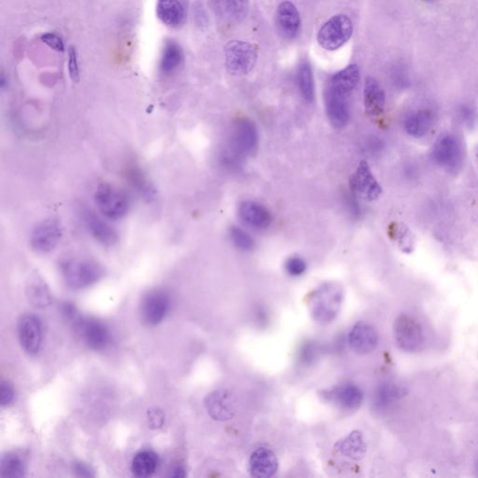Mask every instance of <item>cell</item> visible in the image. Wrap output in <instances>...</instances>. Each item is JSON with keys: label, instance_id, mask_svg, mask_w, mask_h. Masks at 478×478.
<instances>
[{"label": "cell", "instance_id": "ab89813d", "mask_svg": "<svg viewBox=\"0 0 478 478\" xmlns=\"http://www.w3.org/2000/svg\"><path fill=\"white\" fill-rule=\"evenodd\" d=\"M382 141H380L378 138H374L373 139H371L370 143L368 144V148H369V150H372L373 151H379L380 148H382Z\"/></svg>", "mask_w": 478, "mask_h": 478}, {"label": "cell", "instance_id": "4dcf8cb0", "mask_svg": "<svg viewBox=\"0 0 478 478\" xmlns=\"http://www.w3.org/2000/svg\"><path fill=\"white\" fill-rule=\"evenodd\" d=\"M406 394V390L397 384H384L376 391V405L379 408H386L396 402Z\"/></svg>", "mask_w": 478, "mask_h": 478}, {"label": "cell", "instance_id": "52a82bcc", "mask_svg": "<svg viewBox=\"0 0 478 478\" xmlns=\"http://www.w3.org/2000/svg\"><path fill=\"white\" fill-rule=\"evenodd\" d=\"M353 32L352 20L344 14L332 16L322 26L317 33V43L323 49H340L349 41Z\"/></svg>", "mask_w": 478, "mask_h": 478}, {"label": "cell", "instance_id": "7402d4cb", "mask_svg": "<svg viewBox=\"0 0 478 478\" xmlns=\"http://www.w3.org/2000/svg\"><path fill=\"white\" fill-rule=\"evenodd\" d=\"M156 13L159 20L169 28H179L186 19V9L182 0H158Z\"/></svg>", "mask_w": 478, "mask_h": 478}, {"label": "cell", "instance_id": "5bb4252c", "mask_svg": "<svg viewBox=\"0 0 478 478\" xmlns=\"http://www.w3.org/2000/svg\"><path fill=\"white\" fill-rule=\"evenodd\" d=\"M433 156L435 161L442 168L456 169L462 162L461 144L456 136L452 135L442 136L433 147Z\"/></svg>", "mask_w": 478, "mask_h": 478}, {"label": "cell", "instance_id": "8992f818", "mask_svg": "<svg viewBox=\"0 0 478 478\" xmlns=\"http://www.w3.org/2000/svg\"><path fill=\"white\" fill-rule=\"evenodd\" d=\"M398 347L406 352H417L423 349L425 337L420 323L408 314H401L393 326Z\"/></svg>", "mask_w": 478, "mask_h": 478}, {"label": "cell", "instance_id": "603a6c76", "mask_svg": "<svg viewBox=\"0 0 478 478\" xmlns=\"http://www.w3.org/2000/svg\"><path fill=\"white\" fill-rule=\"evenodd\" d=\"M359 80H360V70L358 67L356 65H349L332 75L329 79L326 87L352 97L353 91L357 87Z\"/></svg>", "mask_w": 478, "mask_h": 478}, {"label": "cell", "instance_id": "1f68e13d", "mask_svg": "<svg viewBox=\"0 0 478 478\" xmlns=\"http://www.w3.org/2000/svg\"><path fill=\"white\" fill-rule=\"evenodd\" d=\"M0 471L2 477H22L25 474V465L19 456L8 454L2 458Z\"/></svg>", "mask_w": 478, "mask_h": 478}, {"label": "cell", "instance_id": "7bdbcfd3", "mask_svg": "<svg viewBox=\"0 0 478 478\" xmlns=\"http://www.w3.org/2000/svg\"><path fill=\"white\" fill-rule=\"evenodd\" d=\"M171 476L176 478L184 477H185V470H184L182 466H178L177 468L174 469L173 474Z\"/></svg>", "mask_w": 478, "mask_h": 478}, {"label": "cell", "instance_id": "e575fe53", "mask_svg": "<svg viewBox=\"0 0 478 478\" xmlns=\"http://www.w3.org/2000/svg\"><path fill=\"white\" fill-rule=\"evenodd\" d=\"M285 270L292 277H300L307 270V264L301 257H290L285 263Z\"/></svg>", "mask_w": 478, "mask_h": 478}, {"label": "cell", "instance_id": "f35d334b", "mask_svg": "<svg viewBox=\"0 0 478 478\" xmlns=\"http://www.w3.org/2000/svg\"><path fill=\"white\" fill-rule=\"evenodd\" d=\"M1 391H0V403L2 406L10 405L13 402L14 393L13 388L5 381L1 382Z\"/></svg>", "mask_w": 478, "mask_h": 478}, {"label": "cell", "instance_id": "3957f363", "mask_svg": "<svg viewBox=\"0 0 478 478\" xmlns=\"http://www.w3.org/2000/svg\"><path fill=\"white\" fill-rule=\"evenodd\" d=\"M62 277L68 287L82 290L96 283L103 277L102 266L88 259H67L60 264Z\"/></svg>", "mask_w": 478, "mask_h": 478}, {"label": "cell", "instance_id": "8fae6325", "mask_svg": "<svg viewBox=\"0 0 478 478\" xmlns=\"http://www.w3.org/2000/svg\"><path fill=\"white\" fill-rule=\"evenodd\" d=\"M350 97L326 87L325 105L326 115L335 129H341L349 124L350 118Z\"/></svg>", "mask_w": 478, "mask_h": 478}, {"label": "cell", "instance_id": "5b68a950", "mask_svg": "<svg viewBox=\"0 0 478 478\" xmlns=\"http://www.w3.org/2000/svg\"><path fill=\"white\" fill-rule=\"evenodd\" d=\"M225 65L233 76L247 75L256 64L257 50L252 44L241 40H232L224 48Z\"/></svg>", "mask_w": 478, "mask_h": 478}, {"label": "cell", "instance_id": "f1b7e54d", "mask_svg": "<svg viewBox=\"0 0 478 478\" xmlns=\"http://www.w3.org/2000/svg\"><path fill=\"white\" fill-rule=\"evenodd\" d=\"M182 47L173 41L166 44L160 62V70L164 74H171L180 67L183 61Z\"/></svg>", "mask_w": 478, "mask_h": 478}, {"label": "cell", "instance_id": "b9f144b4", "mask_svg": "<svg viewBox=\"0 0 478 478\" xmlns=\"http://www.w3.org/2000/svg\"><path fill=\"white\" fill-rule=\"evenodd\" d=\"M468 108H462V112H461V116L463 120L465 121H472V119H473L474 116L473 114L470 112V109H467Z\"/></svg>", "mask_w": 478, "mask_h": 478}, {"label": "cell", "instance_id": "e0dca14e", "mask_svg": "<svg viewBox=\"0 0 478 478\" xmlns=\"http://www.w3.org/2000/svg\"><path fill=\"white\" fill-rule=\"evenodd\" d=\"M240 219L255 230H264L272 224V215L264 205L255 201H244L239 205Z\"/></svg>", "mask_w": 478, "mask_h": 478}, {"label": "cell", "instance_id": "7c38bea8", "mask_svg": "<svg viewBox=\"0 0 478 478\" xmlns=\"http://www.w3.org/2000/svg\"><path fill=\"white\" fill-rule=\"evenodd\" d=\"M205 408L213 420H229L234 417L237 411V397L230 391H215L205 399Z\"/></svg>", "mask_w": 478, "mask_h": 478}, {"label": "cell", "instance_id": "d6986e66", "mask_svg": "<svg viewBox=\"0 0 478 478\" xmlns=\"http://www.w3.org/2000/svg\"><path fill=\"white\" fill-rule=\"evenodd\" d=\"M86 228L91 236L100 244L112 247L118 241V233L108 222L104 221L96 213L86 210L83 214Z\"/></svg>", "mask_w": 478, "mask_h": 478}, {"label": "cell", "instance_id": "8d00e7d4", "mask_svg": "<svg viewBox=\"0 0 478 478\" xmlns=\"http://www.w3.org/2000/svg\"><path fill=\"white\" fill-rule=\"evenodd\" d=\"M147 420L148 427L153 430H158L164 426L165 420V413L162 409L153 408L147 412Z\"/></svg>", "mask_w": 478, "mask_h": 478}, {"label": "cell", "instance_id": "4fadbf2b", "mask_svg": "<svg viewBox=\"0 0 478 478\" xmlns=\"http://www.w3.org/2000/svg\"><path fill=\"white\" fill-rule=\"evenodd\" d=\"M350 187L355 195L367 201L376 200L382 192L381 187L365 161L359 164L350 178Z\"/></svg>", "mask_w": 478, "mask_h": 478}, {"label": "cell", "instance_id": "ba28073f", "mask_svg": "<svg viewBox=\"0 0 478 478\" xmlns=\"http://www.w3.org/2000/svg\"><path fill=\"white\" fill-rule=\"evenodd\" d=\"M63 236V228L55 219L40 222L32 231L31 246L38 254H49L58 247Z\"/></svg>", "mask_w": 478, "mask_h": 478}, {"label": "cell", "instance_id": "7a4b0ae2", "mask_svg": "<svg viewBox=\"0 0 478 478\" xmlns=\"http://www.w3.org/2000/svg\"><path fill=\"white\" fill-rule=\"evenodd\" d=\"M344 295L343 287L337 282H326L320 285L310 296L311 316L322 325L332 322L340 313Z\"/></svg>", "mask_w": 478, "mask_h": 478}, {"label": "cell", "instance_id": "6da1fadb", "mask_svg": "<svg viewBox=\"0 0 478 478\" xmlns=\"http://www.w3.org/2000/svg\"><path fill=\"white\" fill-rule=\"evenodd\" d=\"M259 135L249 119H240L234 124L228 145L222 153L221 161L228 168H237L242 160L256 153Z\"/></svg>", "mask_w": 478, "mask_h": 478}, {"label": "cell", "instance_id": "9c48e42d", "mask_svg": "<svg viewBox=\"0 0 478 478\" xmlns=\"http://www.w3.org/2000/svg\"><path fill=\"white\" fill-rule=\"evenodd\" d=\"M76 330L83 342L94 350L106 349L111 342V334L108 328L99 320L93 319H82L77 315L72 320Z\"/></svg>", "mask_w": 478, "mask_h": 478}, {"label": "cell", "instance_id": "74e56055", "mask_svg": "<svg viewBox=\"0 0 478 478\" xmlns=\"http://www.w3.org/2000/svg\"><path fill=\"white\" fill-rule=\"evenodd\" d=\"M40 40L44 44H46L47 46L50 47V49L55 50V52H65L63 40H61V38L59 37V36L55 33H45L41 36Z\"/></svg>", "mask_w": 478, "mask_h": 478}, {"label": "cell", "instance_id": "9a60e30c", "mask_svg": "<svg viewBox=\"0 0 478 478\" xmlns=\"http://www.w3.org/2000/svg\"><path fill=\"white\" fill-rule=\"evenodd\" d=\"M21 345L29 354H35L40 349L43 341V326L40 320L34 315H26L18 325Z\"/></svg>", "mask_w": 478, "mask_h": 478}, {"label": "cell", "instance_id": "83f0119b", "mask_svg": "<svg viewBox=\"0 0 478 478\" xmlns=\"http://www.w3.org/2000/svg\"><path fill=\"white\" fill-rule=\"evenodd\" d=\"M158 456L153 451H141L134 457L132 462V471L134 474L138 477H147L151 476L158 467Z\"/></svg>", "mask_w": 478, "mask_h": 478}, {"label": "cell", "instance_id": "484cf974", "mask_svg": "<svg viewBox=\"0 0 478 478\" xmlns=\"http://www.w3.org/2000/svg\"><path fill=\"white\" fill-rule=\"evenodd\" d=\"M433 123L432 112L426 109H420L406 119L405 129L406 133L414 138H423L429 132Z\"/></svg>", "mask_w": 478, "mask_h": 478}, {"label": "cell", "instance_id": "2e32d148", "mask_svg": "<svg viewBox=\"0 0 478 478\" xmlns=\"http://www.w3.org/2000/svg\"><path fill=\"white\" fill-rule=\"evenodd\" d=\"M379 343V335L369 323H356L349 334L350 349L358 354H368L374 352Z\"/></svg>", "mask_w": 478, "mask_h": 478}, {"label": "cell", "instance_id": "836d02e7", "mask_svg": "<svg viewBox=\"0 0 478 478\" xmlns=\"http://www.w3.org/2000/svg\"><path fill=\"white\" fill-rule=\"evenodd\" d=\"M224 7L234 20H242L248 13L249 0H224Z\"/></svg>", "mask_w": 478, "mask_h": 478}, {"label": "cell", "instance_id": "4316f807", "mask_svg": "<svg viewBox=\"0 0 478 478\" xmlns=\"http://www.w3.org/2000/svg\"><path fill=\"white\" fill-rule=\"evenodd\" d=\"M297 85H298L300 94L307 102H313L315 99V83L310 64L308 61L303 60L297 68Z\"/></svg>", "mask_w": 478, "mask_h": 478}, {"label": "cell", "instance_id": "30bf717a", "mask_svg": "<svg viewBox=\"0 0 478 478\" xmlns=\"http://www.w3.org/2000/svg\"><path fill=\"white\" fill-rule=\"evenodd\" d=\"M170 308V297L162 290H154L147 293L141 307L142 320L147 325H159Z\"/></svg>", "mask_w": 478, "mask_h": 478}, {"label": "cell", "instance_id": "d6a6232c", "mask_svg": "<svg viewBox=\"0 0 478 478\" xmlns=\"http://www.w3.org/2000/svg\"><path fill=\"white\" fill-rule=\"evenodd\" d=\"M232 244L239 251H251L255 248V241L251 234L242 228L232 227L229 229Z\"/></svg>", "mask_w": 478, "mask_h": 478}, {"label": "cell", "instance_id": "60d3db41", "mask_svg": "<svg viewBox=\"0 0 478 478\" xmlns=\"http://www.w3.org/2000/svg\"><path fill=\"white\" fill-rule=\"evenodd\" d=\"M75 470L77 473H80V476L89 477L91 476L90 472L85 467V465H78L76 466Z\"/></svg>", "mask_w": 478, "mask_h": 478}, {"label": "cell", "instance_id": "ffe728a7", "mask_svg": "<svg viewBox=\"0 0 478 478\" xmlns=\"http://www.w3.org/2000/svg\"><path fill=\"white\" fill-rule=\"evenodd\" d=\"M276 23L282 36L293 38L301 28V17L295 5L289 1L282 2L276 13Z\"/></svg>", "mask_w": 478, "mask_h": 478}, {"label": "cell", "instance_id": "f546056e", "mask_svg": "<svg viewBox=\"0 0 478 478\" xmlns=\"http://www.w3.org/2000/svg\"><path fill=\"white\" fill-rule=\"evenodd\" d=\"M26 296L29 303L37 308L48 307L53 301L49 288L43 281H31L26 288Z\"/></svg>", "mask_w": 478, "mask_h": 478}, {"label": "cell", "instance_id": "44dd1931", "mask_svg": "<svg viewBox=\"0 0 478 478\" xmlns=\"http://www.w3.org/2000/svg\"><path fill=\"white\" fill-rule=\"evenodd\" d=\"M365 112L369 117H379L384 112L385 93L376 80L368 77L365 80L364 90Z\"/></svg>", "mask_w": 478, "mask_h": 478}, {"label": "cell", "instance_id": "d4e9b609", "mask_svg": "<svg viewBox=\"0 0 478 478\" xmlns=\"http://www.w3.org/2000/svg\"><path fill=\"white\" fill-rule=\"evenodd\" d=\"M331 396L338 406L345 409H357L364 400L363 391L353 384L340 386L332 391Z\"/></svg>", "mask_w": 478, "mask_h": 478}, {"label": "cell", "instance_id": "277c9868", "mask_svg": "<svg viewBox=\"0 0 478 478\" xmlns=\"http://www.w3.org/2000/svg\"><path fill=\"white\" fill-rule=\"evenodd\" d=\"M94 202L102 215L112 221L124 218L131 205L126 192L109 183L99 184L94 194Z\"/></svg>", "mask_w": 478, "mask_h": 478}, {"label": "cell", "instance_id": "d590c367", "mask_svg": "<svg viewBox=\"0 0 478 478\" xmlns=\"http://www.w3.org/2000/svg\"><path fill=\"white\" fill-rule=\"evenodd\" d=\"M67 68L71 81L73 82H79L80 68L78 63V53H77L75 47L73 46H70V48H68Z\"/></svg>", "mask_w": 478, "mask_h": 478}, {"label": "cell", "instance_id": "ac0fdd59", "mask_svg": "<svg viewBox=\"0 0 478 478\" xmlns=\"http://www.w3.org/2000/svg\"><path fill=\"white\" fill-rule=\"evenodd\" d=\"M278 462L271 450L259 447L251 453L249 460V474L254 477L268 478L277 473Z\"/></svg>", "mask_w": 478, "mask_h": 478}, {"label": "cell", "instance_id": "cb8c5ba5", "mask_svg": "<svg viewBox=\"0 0 478 478\" xmlns=\"http://www.w3.org/2000/svg\"><path fill=\"white\" fill-rule=\"evenodd\" d=\"M335 450L347 459L360 461L365 456L367 450L363 433L360 430H354L347 438L338 441L335 445Z\"/></svg>", "mask_w": 478, "mask_h": 478}]
</instances>
